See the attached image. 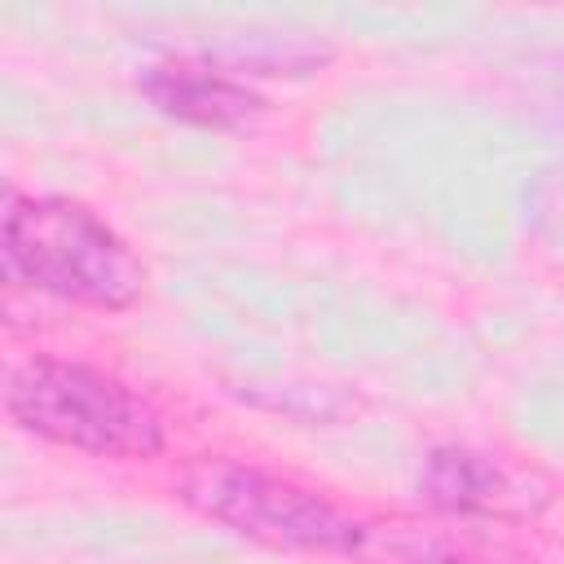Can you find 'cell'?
I'll list each match as a JSON object with an SVG mask.
<instances>
[{
  "label": "cell",
  "mask_w": 564,
  "mask_h": 564,
  "mask_svg": "<svg viewBox=\"0 0 564 564\" xmlns=\"http://www.w3.org/2000/svg\"><path fill=\"white\" fill-rule=\"evenodd\" d=\"M4 410L18 427L93 454V458H154L163 449L159 414L115 375L84 361L35 357L4 383Z\"/></svg>",
  "instance_id": "2"
},
{
  "label": "cell",
  "mask_w": 564,
  "mask_h": 564,
  "mask_svg": "<svg viewBox=\"0 0 564 564\" xmlns=\"http://www.w3.org/2000/svg\"><path fill=\"white\" fill-rule=\"evenodd\" d=\"M176 498L198 516L234 529L238 538H251L273 551L357 555V542L366 529L322 494L238 458L189 463L176 480Z\"/></svg>",
  "instance_id": "3"
},
{
  "label": "cell",
  "mask_w": 564,
  "mask_h": 564,
  "mask_svg": "<svg viewBox=\"0 0 564 564\" xmlns=\"http://www.w3.org/2000/svg\"><path fill=\"white\" fill-rule=\"evenodd\" d=\"M419 489L436 511L467 520H520L546 502V489L533 485V471L524 476L511 463L467 445L432 449L419 471Z\"/></svg>",
  "instance_id": "4"
},
{
  "label": "cell",
  "mask_w": 564,
  "mask_h": 564,
  "mask_svg": "<svg viewBox=\"0 0 564 564\" xmlns=\"http://www.w3.org/2000/svg\"><path fill=\"white\" fill-rule=\"evenodd\" d=\"M4 282L88 308H128L145 286L137 251L75 198H9L0 225Z\"/></svg>",
  "instance_id": "1"
},
{
  "label": "cell",
  "mask_w": 564,
  "mask_h": 564,
  "mask_svg": "<svg viewBox=\"0 0 564 564\" xmlns=\"http://www.w3.org/2000/svg\"><path fill=\"white\" fill-rule=\"evenodd\" d=\"M141 93L172 119L198 123V128H238L264 110V97L251 93L247 84L207 70V66H150L141 75Z\"/></svg>",
  "instance_id": "5"
},
{
  "label": "cell",
  "mask_w": 564,
  "mask_h": 564,
  "mask_svg": "<svg viewBox=\"0 0 564 564\" xmlns=\"http://www.w3.org/2000/svg\"><path fill=\"white\" fill-rule=\"evenodd\" d=\"M357 564H533L507 542L480 538L471 529H436V524H366L357 542Z\"/></svg>",
  "instance_id": "6"
}]
</instances>
